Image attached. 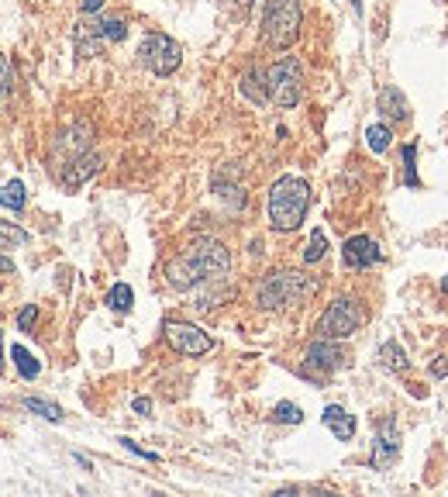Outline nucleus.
<instances>
[{
	"instance_id": "obj_16",
	"label": "nucleus",
	"mask_w": 448,
	"mask_h": 497,
	"mask_svg": "<svg viewBox=\"0 0 448 497\" xmlns=\"http://www.w3.org/2000/svg\"><path fill=\"white\" fill-rule=\"evenodd\" d=\"M242 94L252 100V104H266L269 100V90H266V70H249L245 76H242Z\"/></svg>"
},
{
	"instance_id": "obj_35",
	"label": "nucleus",
	"mask_w": 448,
	"mask_h": 497,
	"mask_svg": "<svg viewBox=\"0 0 448 497\" xmlns=\"http://www.w3.org/2000/svg\"><path fill=\"white\" fill-rule=\"evenodd\" d=\"M0 366H3V335H0Z\"/></svg>"
},
{
	"instance_id": "obj_15",
	"label": "nucleus",
	"mask_w": 448,
	"mask_h": 497,
	"mask_svg": "<svg viewBox=\"0 0 448 497\" xmlns=\"http://www.w3.org/2000/svg\"><path fill=\"white\" fill-rule=\"evenodd\" d=\"M97 166H100V159L93 156V152H83V156H76L73 163H66V173H63V184L66 187H80L87 177H93L97 173Z\"/></svg>"
},
{
	"instance_id": "obj_3",
	"label": "nucleus",
	"mask_w": 448,
	"mask_h": 497,
	"mask_svg": "<svg viewBox=\"0 0 448 497\" xmlns=\"http://www.w3.org/2000/svg\"><path fill=\"white\" fill-rule=\"evenodd\" d=\"M317 291V280L307 277V273H297V270H283V273H272L266 277L259 287H256V304L263 311H283V307H293L300 300H307Z\"/></svg>"
},
{
	"instance_id": "obj_1",
	"label": "nucleus",
	"mask_w": 448,
	"mask_h": 497,
	"mask_svg": "<svg viewBox=\"0 0 448 497\" xmlns=\"http://www.w3.org/2000/svg\"><path fill=\"white\" fill-rule=\"evenodd\" d=\"M231 266V256L228 249L217 242V238H200L193 245H186L176 259H169L166 266V284L173 291H190L197 284H207V280H217L224 277Z\"/></svg>"
},
{
	"instance_id": "obj_22",
	"label": "nucleus",
	"mask_w": 448,
	"mask_h": 497,
	"mask_svg": "<svg viewBox=\"0 0 448 497\" xmlns=\"http://www.w3.org/2000/svg\"><path fill=\"white\" fill-rule=\"evenodd\" d=\"M131 304H135V294H131L128 284H114L110 287V294H107V307L110 311H131Z\"/></svg>"
},
{
	"instance_id": "obj_2",
	"label": "nucleus",
	"mask_w": 448,
	"mask_h": 497,
	"mask_svg": "<svg viewBox=\"0 0 448 497\" xmlns=\"http://www.w3.org/2000/svg\"><path fill=\"white\" fill-rule=\"evenodd\" d=\"M310 207V187L300 177H279L269 190V225L276 231L300 228L304 214Z\"/></svg>"
},
{
	"instance_id": "obj_33",
	"label": "nucleus",
	"mask_w": 448,
	"mask_h": 497,
	"mask_svg": "<svg viewBox=\"0 0 448 497\" xmlns=\"http://www.w3.org/2000/svg\"><path fill=\"white\" fill-rule=\"evenodd\" d=\"M224 3H231V7H235V10H242V14L252 7V0H224Z\"/></svg>"
},
{
	"instance_id": "obj_29",
	"label": "nucleus",
	"mask_w": 448,
	"mask_h": 497,
	"mask_svg": "<svg viewBox=\"0 0 448 497\" xmlns=\"http://www.w3.org/2000/svg\"><path fill=\"white\" fill-rule=\"evenodd\" d=\"M121 446H124V449H131L135 456H142V459H149V463H159V456H156V453H149V449H142V446H138V442H131V439H121Z\"/></svg>"
},
{
	"instance_id": "obj_19",
	"label": "nucleus",
	"mask_w": 448,
	"mask_h": 497,
	"mask_svg": "<svg viewBox=\"0 0 448 497\" xmlns=\"http://www.w3.org/2000/svg\"><path fill=\"white\" fill-rule=\"evenodd\" d=\"M24 407H28L31 414L45 418V421H63V418H66V411H63L56 400H45V398H24Z\"/></svg>"
},
{
	"instance_id": "obj_8",
	"label": "nucleus",
	"mask_w": 448,
	"mask_h": 497,
	"mask_svg": "<svg viewBox=\"0 0 448 497\" xmlns=\"http://www.w3.org/2000/svg\"><path fill=\"white\" fill-rule=\"evenodd\" d=\"M166 342L183 356H204L214 349V339L204 328L186 325V321H166Z\"/></svg>"
},
{
	"instance_id": "obj_21",
	"label": "nucleus",
	"mask_w": 448,
	"mask_h": 497,
	"mask_svg": "<svg viewBox=\"0 0 448 497\" xmlns=\"http://www.w3.org/2000/svg\"><path fill=\"white\" fill-rule=\"evenodd\" d=\"M390 142H393V131H390L386 124H369V128H365V145H369L372 152H386Z\"/></svg>"
},
{
	"instance_id": "obj_25",
	"label": "nucleus",
	"mask_w": 448,
	"mask_h": 497,
	"mask_svg": "<svg viewBox=\"0 0 448 497\" xmlns=\"http://www.w3.org/2000/svg\"><path fill=\"white\" fill-rule=\"evenodd\" d=\"M414 159H417V145H407V149H404V180H407V187H417V184H421Z\"/></svg>"
},
{
	"instance_id": "obj_34",
	"label": "nucleus",
	"mask_w": 448,
	"mask_h": 497,
	"mask_svg": "<svg viewBox=\"0 0 448 497\" xmlns=\"http://www.w3.org/2000/svg\"><path fill=\"white\" fill-rule=\"evenodd\" d=\"M0 273H10V277H14V263H10L7 256H0Z\"/></svg>"
},
{
	"instance_id": "obj_11",
	"label": "nucleus",
	"mask_w": 448,
	"mask_h": 497,
	"mask_svg": "<svg viewBox=\"0 0 448 497\" xmlns=\"http://www.w3.org/2000/svg\"><path fill=\"white\" fill-rule=\"evenodd\" d=\"M342 259H345L349 270H369V266H376L383 259V252H379V245L369 235H352L342 245Z\"/></svg>"
},
{
	"instance_id": "obj_17",
	"label": "nucleus",
	"mask_w": 448,
	"mask_h": 497,
	"mask_svg": "<svg viewBox=\"0 0 448 497\" xmlns=\"http://www.w3.org/2000/svg\"><path fill=\"white\" fill-rule=\"evenodd\" d=\"M379 363H383L390 373H404V370H410V359H407V352H404V345H400V342H383V345H379Z\"/></svg>"
},
{
	"instance_id": "obj_5",
	"label": "nucleus",
	"mask_w": 448,
	"mask_h": 497,
	"mask_svg": "<svg viewBox=\"0 0 448 497\" xmlns=\"http://www.w3.org/2000/svg\"><path fill=\"white\" fill-rule=\"evenodd\" d=\"M266 90L269 100L279 104V107H297L304 97V70L297 59H279L266 70Z\"/></svg>"
},
{
	"instance_id": "obj_27",
	"label": "nucleus",
	"mask_w": 448,
	"mask_h": 497,
	"mask_svg": "<svg viewBox=\"0 0 448 497\" xmlns=\"http://www.w3.org/2000/svg\"><path fill=\"white\" fill-rule=\"evenodd\" d=\"M35 318H38V304H28V307H21V314H17V328H21V332H31Z\"/></svg>"
},
{
	"instance_id": "obj_31",
	"label": "nucleus",
	"mask_w": 448,
	"mask_h": 497,
	"mask_svg": "<svg viewBox=\"0 0 448 497\" xmlns=\"http://www.w3.org/2000/svg\"><path fill=\"white\" fill-rule=\"evenodd\" d=\"M135 411H138V414H149V411H152V400H149V398H138V400H135Z\"/></svg>"
},
{
	"instance_id": "obj_4",
	"label": "nucleus",
	"mask_w": 448,
	"mask_h": 497,
	"mask_svg": "<svg viewBox=\"0 0 448 497\" xmlns=\"http://www.w3.org/2000/svg\"><path fill=\"white\" fill-rule=\"evenodd\" d=\"M300 0H266L263 7V42L269 49H290L300 35Z\"/></svg>"
},
{
	"instance_id": "obj_23",
	"label": "nucleus",
	"mask_w": 448,
	"mask_h": 497,
	"mask_svg": "<svg viewBox=\"0 0 448 497\" xmlns=\"http://www.w3.org/2000/svg\"><path fill=\"white\" fill-rule=\"evenodd\" d=\"M324 252H328V235L317 228V231L310 235L307 249H304V263H317V259H324Z\"/></svg>"
},
{
	"instance_id": "obj_7",
	"label": "nucleus",
	"mask_w": 448,
	"mask_h": 497,
	"mask_svg": "<svg viewBox=\"0 0 448 497\" xmlns=\"http://www.w3.org/2000/svg\"><path fill=\"white\" fill-rule=\"evenodd\" d=\"M138 59H142V66L152 70L156 76H169V73L179 70L183 49H179V42H173L169 35L152 31V35H145V42H142V49H138Z\"/></svg>"
},
{
	"instance_id": "obj_32",
	"label": "nucleus",
	"mask_w": 448,
	"mask_h": 497,
	"mask_svg": "<svg viewBox=\"0 0 448 497\" xmlns=\"http://www.w3.org/2000/svg\"><path fill=\"white\" fill-rule=\"evenodd\" d=\"M103 7V0H83V14H93V10H100Z\"/></svg>"
},
{
	"instance_id": "obj_24",
	"label": "nucleus",
	"mask_w": 448,
	"mask_h": 497,
	"mask_svg": "<svg viewBox=\"0 0 448 497\" xmlns=\"http://www.w3.org/2000/svg\"><path fill=\"white\" fill-rule=\"evenodd\" d=\"M272 418H276L279 425H300V421H304V411H300L293 400H283V404H276Z\"/></svg>"
},
{
	"instance_id": "obj_14",
	"label": "nucleus",
	"mask_w": 448,
	"mask_h": 497,
	"mask_svg": "<svg viewBox=\"0 0 448 497\" xmlns=\"http://www.w3.org/2000/svg\"><path fill=\"white\" fill-rule=\"evenodd\" d=\"M379 111H383V117H390V121H407V117H410V104H407V97H404L397 87H383V90H379Z\"/></svg>"
},
{
	"instance_id": "obj_36",
	"label": "nucleus",
	"mask_w": 448,
	"mask_h": 497,
	"mask_svg": "<svg viewBox=\"0 0 448 497\" xmlns=\"http://www.w3.org/2000/svg\"><path fill=\"white\" fill-rule=\"evenodd\" d=\"M442 291H445V294H448V277H445V280H442Z\"/></svg>"
},
{
	"instance_id": "obj_6",
	"label": "nucleus",
	"mask_w": 448,
	"mask_h": 497,
	"mask_svg": "<svg viewBox=\"0 0 448 497\" xmlns=\"http://www.w3.org/2000/svg\"><path fill=\"white\" fill-rule=\"evenodd\" d=\"M362 321H365V314H362L358 300L338 298L331 300V307L321 314L317 332H321V339H349V335H356L362 328Z\"/></svg>"
},
{
	"instance_id": "obj_28",
	"label": "nucleus",
	"mask_w": 448,
	"mask_h": 497,
	"mask_svg": "<svg viewBox=\"0 0 448 497\" xmlns=\"http://www.w3.org/2000/svg\"><path fill=\"white\" fill-rule=\"evenodd\" d=\"M10 87H14V70H10V63L0 56V94H10Z\"/></svg>"
},
{
	"instance_id": "obj_9",
	"label": "nucleus",
	"mask_w": 448,
	"mask_h": 497,
	"mask_svg": "<svg viewBox=\"0 0 448 497\" xmlns=\"http://www.w3.org/2000/svg\"><path fill=\"white\" fill-rule=\"evenodd\" d=\"M338 366H345V349L338 345V339H317L307 345L304 373H331Z\"/></svg>"
},
{
	"instance_id": "obj_20",
	"label": "nucleus",
	"mask_w": 448,
	"mask_h": 497,
	"mask_svg": "<svg viewBox=\"0 0 448 497\" xmlns=\"http://www.w3.org/2000/svg\"><path fill=\"white\" fill-rule=\"evenodd\" d=\"M0 204H3V207H10L14 214H17V211H24V184H21V180L3 184V187H0Z\"/></svg>"
},
{
	"instance_id": "obj_13",
	"label": "nucleus",
	"mask_w": 448,
	"mask_h": 497,
	"mask_svg": "<svg viewBox=\"0 0 448 497\" xmlns=\"http://www.w3.org/2000/svg\"><path fill=\"white\" fill-rule=\"evenodd\" d=\"M321 421H324V425L331 428V435L342 439V442H349V439L356 435V418H352L342 404H328L324 414H321Z\"/></svg>"
},
{
	"instance_id": "obj_10",
	"label": "nucleus",
	"mask_w": 448,
	"mask_h": 497,
	"mask_svg": "<svg viewBox=\"0 0 448 497\" xmlns=\"http://www.w3.org/2000/svg\"><path fill=\"white\" fill-rule=\"evenodd\" d=\"M400 459V432H397V421L386 418L376 432V442H372V456H369V466L372 470H386Z\"/></svg>"
},
{
	"instance_id": "obj_30",
	"label": "nucleus",
	"mask_w": 448,
	"mask_h": 497,
	"mask_svg": "<svg viewBox=\"0 0 448 497\" xmlns=\"http://www.w3.org/2000/svg\"><path fill=\"white\" fill-rule=\"evenodd\" d=\"M431 377H448V356H438V363H431Z\"/></svg>"
},
{
	"instance_id": "obj_12",
	"label": "nucleus",
	"mask_w": 448,
	"mask_h": 497,
	"mask_svg": "<svg viewBox=\"0 0 448 497\" xmlns=\"http://www.w3.org/2000/svg\"><path fill=\"white\" fill-rule=\"evenodd\" d=\"M73 42H76L80 59H93V56H100V49H103L107 38H103V31H100V21H83V24H76Z\"/></svg>"
},
{
	"instance_id": "obj_18",
	"label": "nucleus",
	"mask_w": 448,
	"mask_h": 497,
	"mask_svg": "<svg viewBox=\"0 0 448 497\" xmlns=\"http://www.w3.org/2000/svg\"><path fill=\"white\" fill-rule=\"evenodd\" d=\"M10 359H14V366H17V373H21L24 380H35V377H38V370H42V366H38V359H35L24 345H10Z\"/></svg>"
},
{
	"instance_id": "obj_26",
	"label": "nucleus",
	"mask_w": 448,
	"mask_h": 497,
	"mask_svg": "<svg viewBox=\"0 0 448 497\" xmlns=\"http://www.w3.org/2000/svg\"><path fill=\"white\" fill-rule=\"evenodd\" d=\"M0 242H10V245H28V231H24V228H17V225L0 221Z\"/></svg>"
}]
</instances>
